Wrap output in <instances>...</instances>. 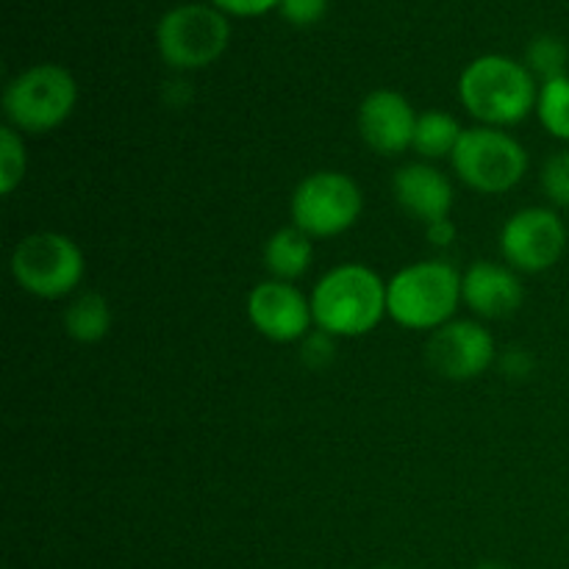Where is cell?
Wrapping results in <instances>:
<instances>
[{"label":"cell","instance_id":"obj_1","mask_svg":"<svg viewBox=\"0 0 569 569\" xmlns=\"http://www.w3.org/2000/svg\"><path fill=\"white\" fill-rule=\"evenodd\" d=\"M539 81L522 61L500 53L472 59L459 78V100L481 126L511 128L537 111Z\"/></svg>","mask_w":569,"mask_h":569},{"label":"cell","instance_id":"obj_2","mask_svg":"<svg viewBox=\"0 0 569 569\" xmlns=\"http://www.w3.org/2000/svg\"><path fill=\"white\" fill-rule=\"evenodd\" d=\"M315 328L333 339L376 331L387 317V281L367 264H339L311 289Z\"/></svg>","mask_w":569,"mask_h":569},{"label":"cell","instance_id":"obj_3","mask_svg":"<svg viewBox=\"0 0 569 569\" xmlns=\"http://www.w3.org/2000/svg\"><path fill=\"white\" fill-rule=\"evenodd\" d=\"M461 306V272L448 261H415L387 281V317L409 331H439Z\"/></svg>","mask_w":569,"mask_h":569},{"label":"cell","instance_id":"obj_4","mask_svg":"<svg viewBox=\"0 0 569 569\" xmlns=\"http://www.w3.org/2000/svg\"><path fill=\"white\" fill-rule=\"evenodd\" d=\"M78 103V83L61 64H33L9 81L3 111L20 133H50L70 120Z\"/></svg>","mask_w":569,"mask_h":569},{"label":"cell","instance_id":"obj_5","mask_svg":"<svg viewBox=\"0 0 569 569\" xmlns=\"http://www.w3.org/2000/svg\"><path fill=\"white\" fill-rule=\"evenodd\" d=\"M11 276L22 292L39 300H59L81 287L87 259L76 239L56 231H37L22 237L11 250Z\"/></svg>","mask_w":569,"mask_h":569},{"label":"cell","instance_id":"obj_6","mask_svg":"<svg viewBox=\"0 0 569 569\" xmlns=\"http://www.w3.org/2000/svg\"><path fill=\"white\" fill-rule=\"evenodd\" d=\"M231 42L228 14L217 6L183 3L167 11L156 28L159 53L172 70H203L214 64Z\"/></svg>","mask_w":569,"mask_h":569},{"label":"cell","instance_id":"obj_7","mask_svg":"<svg viewBox=\"0 0 569 569\" xmlns=\"http://www.w3.org/2000/svg\"><path fill=\"white\" fill-rule=\"evenodd\" d=\"M453 172L481 194L511 192L528 172V150L503 128H465L456 148Z\"/></svg>","mask_w":569,"mask_h":569},{"label":"cell","instance_id":"obj_8","mask_svg":"<svg viewBox=\"0 0 569 569\" xmlns=\"http://www.w3.org/2000/svg\"><path fill=\"white\" fill-rule=\"evenodd\" d=\"M365 209V194L359 183L339 170H320L306 176L295 187L289 211L292 226L309 233L311 239L339 237L359 222Z\"/></svg>","mask_w":569,"mask_h":569},{"label":"cell","instance_id":"obj_9","mask_svg":"<svg viewBox=\"0 0 569 569\" xmlns=\"http://www.w3.org/2000/svg\"><path fill=\"white\" fill-rule=\"evenodd\" d=\"M567 250V226L556 209L531 206L506 220L500 231V253L517 272L550 270Z\"/></svg>","mask_w":569,"mask_h":569},{"label":"cell","instance_id":"obj_10","mask_svg":"<svg viewBox=\"0 0 569 569\" xmlns=\"http://www.w3.org/2000/svg\"><path fill=\"white\" fill-rule=\"evenodd\" d=\"M248 320L270 342H303L315 331L311 298H306L295 283L261 281L248 295Z\"/></svg>","mask_w":569,"mask_h":569},{"label":"cell","instance_id":"obj_11","mask_svg":"<svg viewBox=\"0 0 569 569\" xmlns=\"http://www.w3.org/2000/svg\"><path fill=\"white\" fill-rule=\"evenodd\" d=\"M495 339L481 322L450 320L428 339V365L448 381H472L495 361Z\"/></svg>","mask_w":569,"mask_h":569},{"label":"cell","instance_id":"obj_12","mask_svg":"<svg viewBox=\"0 0 569 569\" xmlns=\"http://www.w3.org/2000/svg\"><path fill=\"white\" fill-rule=\"evenodd\" d=\"M417 111L395 89H376L359 106V133L378 156H398L411 148Z\"/></svg>","mask_w":569,"mask_h":569},{"label":"cell","instance_id":"obj_13","mask_svg":"<svg viewBox=\"0 0 569 569\" xmlns=\"http://www.w3.org/2000/svg\"><path fill=\"white\" fill-rule=\"evenodd\" d=\"M461 303L481 320H506L522 306L520 272L498 261H476L461 272Z\"/></svg>","mask_w":569,"mask_h":569},{"label":"cell","instance_id":"obj_14","mask_svg":"<svg viewBox=\"0 0 569 569\" xmlns=\"http://www.w3.org/2000/svg\"><path fill=\"white\" fill-rule=\"evenodd\" d=\"M392 194L400 209L422 226L450 217L453 209V183L428 161H415L395 172Z\"/></svg>","mask_w":569,"mask_h":569},{"label":"cell","instance_id":"obj_15","mask_svg":"<svg viewBox=\"0 0 569 569\" xmlns=\"http://www.w3.org/2000/svg\"><path fill=\"white\" fill-rule=\"evenodd\" d=\"M315 259V239L298 226L278 228L264 244V267L276 281L295 283L306 276Z\"/></svg>","mask_w":569,"mask_h":569},{"label":"cell","instance_id":"obj_16","mask_svg":"<svg viewBox=\"0 0 569 569\" xmlns=\"http://www.w3.org/2000/svg\"><path fill=\"white\" fill-rule=\"evenodd\" d=\"M111 306L100 292H81L70 300L64 311L67 337L81 345H94L111 331Z\"/></svg>","mask_w":569,"mask_h":569},{"label":"cell","instance_id":"obj_17","mask_svg":"<svg viewBox=\"0 0 569 569\" xmlns=\"http://www.w3.org/2000/svg\"><path fill=\"white\" fill-rule=\"evenodd\" d=\"M461 137H465V128L459 126L453 114H448V111H422L417 117L411 148L422 156V161L453 159Z\"/></svg>","mask_w":569,"mask_h":569},{"label":"cell","instance_id":"obj_18","mask_svg":"<svg viewBox=\"0 0 569 569\" xmlns=\"http://www.w3.org/2000/svg\"><path fill=\"white\" fill-rule=\"evenodd\" d=\"M522 64L531 70V76L537 78L539 83L556 81V78L569 76V50L559 37H553V33H539V37H533L531 42H528Z\"/></svg>","mask_w":569,"mask_h":569},{"label":"cell","instance_id":"obj_19","mask_svg":"<svg viewBox=\"0 0 569 569\" xmlns=\"http://www.w3.org/2000/svg\"><path fill=\"white\" fill-rule=\"evenodd\" d=\"M537 117L550 137L569 142V76L539 83Z\"/></svg>","mask_w":569,"mask_h":569},{"label":"cell","instance_id":"obj_20","mask_svg":"<svg viewBox=\"0 0 569 569\" xmlns=\"http://www.w3.org/2000/svg\"><path fill=\"white\" fill-rule=\"evenodd\" d=\"M28 156L22 133L17 128L3 126L0 128V192L9 198L17 192L22 181H26Z\"/></svg>","mask_w":569,"mask_h":569},{"label":"cell","instance_id":"obj_21","mask_svg":"<svg viewBox=\"0 0 569 569\" xmlns=\"http://www.w3.org/2000/svg\"><path fill=\"white\" fill-rule=\"evenodd\" d=\"M542 192L556 209H569V150H559L545 161Z\"/></svg>","mask_w":569,"mask_h":569},{"label":"cell","instance_id":"obj_22","mask_svg":"<svg viewBox=\"0 0 569 569\" xmlns=\"http://www.w3.org/2000/svg\"><path fill=\"white\" fill-rule=\"evenodd\" d=\"M278 11H281L283 20L292 22V26L309 28L317 26V22L326 17L328 0H281Z\"/></svg>","mask_w":569,"mask_h":569},{"label":"cell","instance_id":"obj_23","mask_svg":"<svg viewBox=\"0 0 569 569\" xmlns=\"http://www.w3.org/2000/svg\"><path fill=\"white\" fill-rule=\"evenodd\" d=\"M300 356H303L306 365L315 367V370H320V367H328L333 361V356H337V339H333L331 333L315 328V331H311L309 337L303 339Z\"/></svg>","mask_w":569,"mask_h":569},{"label":"cell","instance_id":"obj_24","mask_svg":"<svg viewBox=\"0 0 569 569\" xmlns=\"http://www.w3.org/2000/svg\"><path fill=\"white\" fill-rule=\"evenodd\" d=\"M211 6H217L222 14L259 17V14H267L270 9H278L281 0H211Z\"/></svg>","mask_w":569,"mask_h":569},{"label":"cell","instance_id":"obj_25","mask_svg":"<svg viewBox=\"0 0 569 569\" xmlns=\"http://www.w3.org/2000/svg\"><path fill=\"white\" fill-rule=\"evenodd\" d=\"M426 233H428V242H431L433 248H448V244L456 242V226L450 217H445V220H437V222H428Z\"/></svg>","mask_w":569,"mask_h":569},{"label":"cell","instance_id":"obj_26","mask_svg":"<svg viewBox=\"0 0 569 569\" xmlns=\"http://www.w3.org/2000/svg\"><path fill=\"white\" fill-rule=\"evenodd\" d=\"M503 367L506 372H511V376H528V370H531V359H528L522 350H509Z\"/></svg>","mask_w":569,"mask_h":569},{"label":"cell","instance_id":"obj_27","mask_svg":"<svg viewBox=\"0 0 569 569\" xmlns=\"http://www.w3.org/2000/svg\"><path fill=\"white\" fill-rule=\"evenodd\" d=\"M476 569H506V567L498 565V561H483V565H478Z\"/></svg>","mask_w":569,"mask_h":569},{"label":"cell","instance_id":"obj_28","mask_svg":"<svg viewBox=\"0 0 569 569\" xmlns=\"http://www.w3.org/2000/svg\"><path fill=\"white\" fill-rule=\"evenodd\" d=\"M381 569H389V567H381Z\"/></svg>","mask_w":569,"mask_h":569}]
</instances>
